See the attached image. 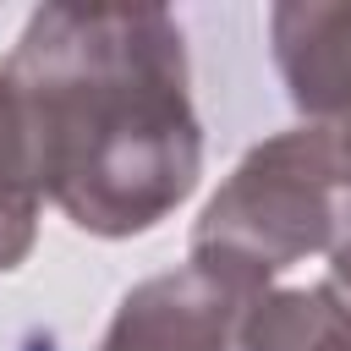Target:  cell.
Wrapping results in <instances>:
<instances>
[{
  "instance_id": "1",
  "label": "cell",
  "mask_w": 351,
  "mask_h": 351,
  "mask_svg": "<svg viewBox=\"0 0 351 351\" xmlns=\"http://www.w3.org/2000/svg\"><path fill=\"white\" fill-rule=\"evenodd\" d=\"M38 192L93 236L159 225L203 165L181 27L159 5H44L0 66Z\"/></svg>"
},
{
  "instance_id": "2",
  "label": "cell",
  "mask_w": 351,
  "mask_h": 351,
  "mask_svg": "<svg viewBox=\"0 0 351 351\" xmlns=\"http://www.w3.org/2000/svg\"><path fill=\"white\" fill-rule=\"evenodd\" d=\"M340 241H351V137L307 121L258 143L225 176L192 230V258L269 285V274Z\"/></svg>"
},
{
  "instance_id": "3",
  "label": "cell",
  "mask_w": 351,
  "mask_h": 351,
  "mask_svg": "<svg viewBox=\"0 0 351 351\" xmlns=\"http://www.w3.org/2000/svg\"><path fill=\"white\" fill-rule=\"evenodd\" d=\"M263 291L225 263L186 258L121 296L99 351H236L241 318Z\"/></svg>"
},
{
  "instance_id": "4",
  "label": "cell",
  "mask_w": 351,
  "mask_h": 351,
  "mask_svg": "<svg viewBox=\"0 0 351 351\" xmlns=\"http://www.w3.org/2000/svg\"><path fill=\"white\" fill-rule=\"evenodd\" d=\"M274 60L296 110L351 137V5H280Z\"/></svg>"
},
{
  "instance_id": "5",
  "label": "cell",
  "mask_w": 351,
  "mask_h": 351,
  "mask_svg": "<svg viewBox=\"0 0 351 351\" xmlns=\"http://www.w3.org/2000/svg\"><path fill=\"white\" fill-rule=\"evenodd\" d=\"M236 340L241 351H351V241L329 252L318 285L263 291Z\"/></svg>"
},
{
  "instance_id": "6",
  "label": "cell",
  "mask_w": 351,
  "mask_h": 351,
  "mask_svg": "<svg viewBox=\"0 0 351 351\" xmlns=\"http://www.w3.org/2000/svg\"><path fill=\"white\" fill-rule=\"evenodd\" d=\"M38 170H33V148H27V126L16 110V93L0 71V269H16L33 252L38 236Z\"/></svg>"
}]
</instances>
